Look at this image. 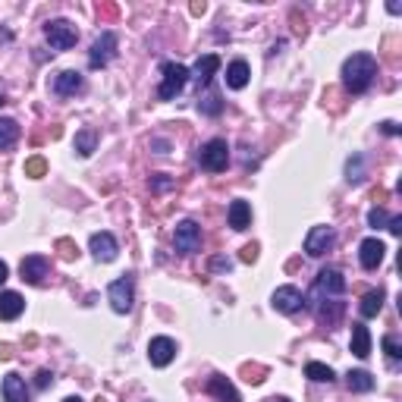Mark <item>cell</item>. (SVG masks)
<instances>
[{"mask_svg": "<svg viewBox=\"0 0 402 402\" xmlns=\"http://www.w3.org/2000/svg\"><path fill=\"white\" fill-rule=\"evenodd\" d=\"M198 167L207 173H220L230 167V145L226 138H211V142L201 145L198 151Z\"/></svg>", "mask_w": 402, "mask_h": 402, "instance_id": "cell-3", "label": "cell"}, {"mask_svg": "<svg viewBox=\"0 0 402 402\" xmlns=\"http://www.w3.org/2000/svg\"><path fill=\"white\" fill-rule=\"evenodd\" d=\"M211 271H233L230 258H211Z\"/></svg>", "mask_w": 402, "mask_h": 402, "instance_id": "cell-34", "label": "cell"}, {"mask_svg": "<svg viewBox=\"0 0 402 402\" xmlns=\"http://www.w3.org/2000/svg\"><path fill=\"white\" fill-rule=\"evenodd\" d=\"M173 358H176V343L170 337H154L148 343V361L154 368H167Z\"/></svg>", "mask_w": 402, "mask_h": 402, "instance_id": "cell-12", "label": "cell"}, {"mask_svg": "<svg viewBox=\"0 0 402 402\" xmlns=\"http://www.w3.org/2000/svg\"><path fill=\"white\" fill-rule=\"evenodd\" d=\"M380 129H384L387 136H399V126H396V123H390V119H387V123H380Z\"/></svg>", "mask_w": 402, "mask_h": 402, "instance_id": "cell-37", "label": "cell"}, {"mask_svg": "<svg viewBox=\"0 0 402 402\" xmlns=\"http://www.w3.org/2000/svg\"><path fill=\"white\" fill-rule=\"evenodd\" d=\"M6 277H10V264H6V261H0V286L6 283Z\"/></svg>", "mask_w": 402, "mask_h": 402, "instance_id": "cell-39", "label": "cell"}, {"mask_svg": "<svg viewBox=\"0 0 402 402\" xmlns=\"http://www.w3.org/2000/svg\"><path fill=\"white\" fill-rule=\"evenodd\" d=\"M25 173H29V176H41V173H44V160L41 157H32L29 164H25Z\"/></svg>", "mask_w": 402, "mask_h": 402, "instance_id": "cell-33", "label": "cell"}, {"mask_svg": "<svg viewBox=\"0 0 402 402\" xmlns=\"http://www.w3.org/2000/svg\"><path fill=\"white\" fill-rule=\"evenodd\" d=\"M89 249L91 254H95L98 261H113L117 258V252H119V245H117V239H113V233H95L91 236V242H89Z\"/></svg>", "mask_w": 402, "mask_h": 402, "instance_id": "cell-15", "label": "cell"}, {"mask_svg": "<svg viewBox=\"0 0 402 402\" xmlns=\"http://www.w3.org/2000/svg\"><path fill=\"white\" fill-rule=\"evenodd\" d=\"M173 245L179 254H195L201 249V226L195 220H179L173 230Z\"/></svg>", "mask_w": 402, "mask_h": 402, "instance_id": "cell-8", "label": "cell"}, {"mask_svg": "<svg viewBox=\"0 0 402 402\" xmlns=\"http://www.w3.org/2000/svg\"><path fill=\"white\" fill-rule=\"evenodd\" d=\"M226 220H230V226L236 233L249 230V226H252V205H249V201H242V198H236L230 205V211H226Z\"/></svg>", "mask_w": 402, "mask_h": 402, "instance_id": "cell-18", "label": "cell"}, {"mask_svg": "<svg viewBox=\"0 0 402 402\" xmlns=\"http://www.w3.org/2000/svg\"><path fill=\"white\" fill-rule=\"evenodd\" d=\"M305 377L314 380V384H333L337 374H333V368L324 365V361H308V365H305Z\"/></svg>", "mask_w": 402, "mask_h": 402, "instance_id": "cell-25", "label": "cell"}, {"mask_svg": "<svg viewBox=\"0 0 402 402\" xmlns=\"http://www.w3.org/2000/svg\"><path fill=\"white\" fill-rule=\"evenodd\" d=\"M117 48H119L117 32H100V35L95 38V44H91L89 66H91V70H100V66H107L113 57H117Z\"/></svg>", "mask_w": 402, "mask_h": 402, "instance_id": "cell-7", "label": "cell"}, {"mask_svg": "<svg viewBox=\"0 0 402 402\" xmlns=\"http://www.w3.org/2000/svg\"><path fill=\"white\" fill-rule=\"evenodd\" d=\"M258 258V249H254V245H245L242 249V261H254Z\"/></svg>", "mask_w": 402, "mask_h": 402, "instance_id": "cell-38", "label": "cell"}, {"mask_svg": "<svg viewBox=\"0 0 402 402\" xmlns=\"http://www.w3.org/2000/svg\"><path fill=\"white\" fill-rule=\"evenodd\" d=\"M22 311H25V299L19 292L13 290L0 292V320H16Z\"/></svg>", "mask_w": 402, "mask_h": 402, "instance_id": "cell-21", "label": "cell"}, {"mask_svg": "<svg viewBox=\"0 0 402 402\" xmlns=\"http://www.w3.org/2000/svg\"><path fill=\"white\" fill-rule=\"evenodd\" d=\"M271 305L280 314H296L305 308V296H302V290H296V286H277L271 296Z\"/></svg>", "mask_w": 402, "mask_h": 402, "instance_id": "cell-9", "label": "cell"}, {"mask_svg": "<svg viewBox=\"0 0 402 402\" xmlns=\"http://www.w3.org/2000/svg\"><path fill=\"white\" fill-rule=\"evenodd\" d=\"M384 299H387V292H384V290H371V292H365V299H361V305H358L361 318H377L380 308H384Z\"/></svg>", "mask_w": 402, "mask_h": 402, "instance_id": "cell-24", "label": "cell"}, {"mask_svg": "<svg viewBox=\"0 0 402 402\" xmlns=\"http://www.w3.org/2000/svg\"><path fill=\"white\" fill-rule=\"evenodd\" d=\"M374 76H377V60H374V53H365V51L352 53L343 63V85L352 95H365V91L371 89Z\"/></svg>", "mask_w": 402, "mask_h": 402, "instance_id": "cell-1", "label": "cell"}, {"mask_svg": "<svg viewBox=\"0 0 402 402\" xmlns=\"http://www.w3.org/2000/svg\"><path fill=\"white\" fill-rule=\"evenodd\" d=\"M189 82V70L183 63H164L160 66V85H157V98L160 100H173Z\"/></svg>", "mask_w": 402, "mask_h": 402, "instance_id": "cell-2", "label": "cell"}, {"mask_svg": "<svg viewBox=\"0 0 402 402\" xmlns=\"http://www.w3.org/2000/svg\"><path fill=\"white\" fill-rule=\"evenodd\" d=\"M249 79H252V70L245 60H233V63L226 66V85H230L233 91H242L245 85H249Z\"/></svg>", "mask_w": 402, "mask_h": 402, "instance_id": "cell-22", "label": "cell"}, {"mask_svg": "<svg viewBox=\"0 0 402 402\" xmlns=\"http://www.w3.org/2000/svg\"><path fill=\"white\" fill-rule=\"evenodd\" d=\"M374 384H377V380H374L368 371H349L346 374V387H349L352 393H371Z\"/></svg>", "mask_w": 402, "mask_h": 402, "instance_id": "cell-28", "label": "cell"}, {"mask_svg": "<svg viewBox=\"0 0 402 402\" xmlns=\"http://www.w3.org/2000/svg\"><path fill=\"white\" fill-rule=\"evenodd\" d=\"M198 110L205 117H220L223 113V100H220L217 91H205V95H198Z\"/></svg>", "mask_w": 402, "mask_h": 402, "instance_id": "cell-29", "label": "cell"}, {"mask_svg": "<svg viewBox=\"0 0 402 402\" xmlns=\"http://www.w3.org/2000/svg\"><path fill=\"white\" fill-rule=\"evenodd\" d=\"M51 271V261L44 258V254H29V258H22V264H19V273H22L25 283L38 286L44 277H48Z\"/></svg>", "mask_w": 402, "mask_h": 402, "instance_id": "cell-11", "label": "cell"}, {"mask_svg": "<svg viewBox=\"0 0 402 402\" xmlns=\"http://www.w3.org/2000/svg\"><path fill=\"white\" fill-rule=\"evenodd\" d=\"M207 393H211L214 399H220V402H242L239 399V390L223 377V374H214V377L207 380Z\"/></svg>", "mask_w": 402, "mask_h": 402, "instance_id": "cell-19", "label": "cell"}, {"mask_svg": "<svg viewBox=\"0 0 402 402\" xmlns=\"http://www.w3.org/2000/svg\"><path fill=\"white\" fill-rule=\"evenodd\" d=\"M217 70H220V57H217V53H205V57L195 60L189 79H195L198 85H211V79H214V72H217Z\"/></svg>", "mask_w": 402, "mask_h": 402, "instance_id": "cell-16", "label": "cell"}, {"mask_svg": "<svg viewBox=\"0 0 402 402\" xmlns=\"http://www.w3.org/2000/svg\"><path fill=\"white\" fill-rule=\"evenodd\" d=\"M361 173H365V157L355 154V157H349V164H346V179L349 183H361Z\"/></svg>", "mask_w": 402, "mask_h": 402, "instance_id": "cell-30", "label": "cell"}, {"mask_svg": "<svg viewBox=\"0 0 402 402\" xmlns=\"http://www.w3.org/2000/svg\"><path fill=\"white\" fill-rule=\"evenodd\" d=\"M390 223V214L384 211V207H371L368 211V226H374V230H380V226Z\"/></svg>", "mask_w": 402, "mask_h": 402, "instance_id": "cell-31", "label": "cell"}, {"mask_svg": "<svg viewBox=\"0 0 402 402\" xmlns=\"http://www.w3.org/2000/svg\"><path fill=\"white\" fill-rule=\"evenodd\" d=\"M53 380V374L51 371H38V380H35V387L38 390H48V384Z\"/></svg>", "mask_w": 402, "mask_h": 402, "instance_id": "cell-35", "label": "cell"}, {"mask_svg": "<svg viewBox=\"0 0 402 402\" xmlns=\"http://www.w3.org/2000/svg\"><path fill=\"white\" fill-rule=\"evenodd\" d=\"M19 142V123L10 117H0V151L13 148Z\"/></svg>", "mask_w": 402, "mask_h": 402, "instance_id": "cell-27", "label": "cell"}, {"mask_svg": "<svg viewBox=\"0 0 402 402\" xmlns=\"http://www.w3.org/2000/svg\"><path fill=\"white\" fill-rule=\"evenodd\" d=\"M271 402H290V399H286V396H277V399H271Z\"/></svg>", "mask_w": 402, "mask_h": 402, "instance_id": "cell-42", "label": "cell"}, {"mask_svg": "<svg viewBox=\"0 0 402 402\" xmlns=\"http://www.w3.org/2000/svg\"><path fill=\"white\" fill-rule=\"evenodd\" d=\"M384 352H387V358H390V361L402 358V346H399V339L393 337V333H387V337H384Z\"/></svg>", "mask_w": 402, "mask_h": 402, "instance_id": "cell-32", "label": "cell"}, {"mask_svg": "<svg viewBox=\"0 0 402 402\" xmlns=\"http://www.w3.org/2000/svg\"><path fill=\"white\" fill-rule=\"evenodd\" d=\"M346 292V277L339 267H324L314 280V299H339Z\"/></svg>", "mask_w": 402, "mask_h": 402, "instance_id": "cell-6", "label": "cell"}, {"mask_svg": "<svg viewBox=\"0 0 402 402\" xmlns=\"http://www.w3.org/2000/svg\"><path fill=\"white\" fill-rule=\"evenodd\" d=\"M349 349L355 358H368L371 355V330H368L365 324H352V343Z\"/></svg>", "mask_w": 402, "mask_h": 402, "instance_id": "cell-23", "label": "cell"}, {"mask_svg": "<svg viewBox=\"0 0 402 402\" xmlns=\"http://www.w3.org/2000/svg\"><path fill=\"white\" fill-rule=\"evenodd\" d=\"M0 390H4V402H32L29 387H25V380L19 377V374H6Z\"/></svg>", "mask_w": 402, "mask_h": 402, "instance_id": "cell-20", "label": "cell"}, {"mask_svg": "<svg viewBox=\"0 0 402 402\" xmlns=\"http://www.w3.org/2000/svg\"><path fill=\"white\" fill-rule=\"evenodd\" d=\"M311 308H314V314H318V320L320 324H327V327H333L339 318H343V311H346V305L339 299H324V302H311Z\"/></svg>", "mask_w": 402, "mask_h": 402, "instance_id": "cell-17", "label": "cell"}, {"mask_svg": "<svg viewBox=\"0 0 402 402\" xmlns=\"http://www.w3.org/2000/svg\"><path fill=\"white\" fill-rule=\"evenodd\" d=\"M384 254H387V245L380 242V239H365V242L358 245V261L365 271H377Z\"/></svg>", "mask_w": 402, "mask_h": 402, "instance_id": "cell-14", "label": "cell"}, {"mask_svg": "<svg viewBox=\"0 0 402 402\" xmlns=\"http://www.w3.org/2000/svg\"><path fill=\"white\" fill-rule=\"evenodd\" d=\"M154 189H157V192L170 189V179H154Z\"/></svg>", "mask_w": 402, "mask_h": 402, "instance_id": "cell-40", "label": "cell"}, {"mask_svg": "<svg viewBox=\"0 0 402 402\" xmlns=\"http://www.w3.org/2000/svg\"><path fill=\"white\" fill-rule=\"evenodd\" d=\"M44 38H48V44L53 51H70V48H76L79 32L70 19H51V22L44 25Z\"/></svg>", "mask_w": 402, "mask_h": 402, "instance_id": "cell-5", "label": "cell"}, {"mask_svg": "<svg viewBox=\"0 0 402 402\" xmlns=\"http://www.w3.org/2000/svg\"><path fill=\"white\" fill-rule=\"evenodd\" d=\"M387 230H390L393 236H399V233H402V217H399V214H393V217H390V223H387Z\"/></svg>", "mask_w": 402, "mask_h": 402, "instance_id": "cell-36", "label": "cell"}, {"mask_svg": "<svg viewBox=\"0 0 402 402\" xmlns=\"http://www.w3.org/2000/svg\"><path fill=\"white\" fill-rule=\"evenodd\" d=\"M107 302H110V308L117 314L132 311V302H136V280H132V273H123V277H117L107 286Z\"/></svg>", "mask_w": 402, "mask_h": 402, "instance_id": "cell-4", "label": "cell"}, {"mask_svg": "<svg viewBox=\"0 0 402 402\" xmlns=\"http://www.w3.org/2000/svg\"><path fill=\"white\" fill-rule=\"evenodd\" d=\"M72 148L79 151V157H91L98 148V132L95 129H79L76 132V142H72Z\"/></svg>", "mask_w": 402, "mask_h": 402, "instance_id": "cell-26", "label": "cell"}, {"mask_svg": "<svg viewBox=\"0 0 402 402\" xmlns=\"http://www.w3.org/2000/svg\"><path fill=\"white\" fill-rule=\"evenodd\" d=\"M333 245H337V233H333V226H311V233L305 236V252L311 254V258L327 254Z\"/></svg>", "mask_w": 402, "mask_h": 402, "instance_id": "cell-10", "label": "cell"}, {"mask_svg": "<svg viewBox=\"0 0 402 402\" xmlns=\"http://www.w3.org/2000/svg\"><path fill=\"white\" fill-rule=\"evenodd\" d=\"M82 89H85V79H82V72H76V70H63L53 79V95L57 98H72Z\"/></svg>", "mask_w": 402, "mask_h": 402, "instance_id": "cell-13", "label": "cell"}, {"mask_svg": "<svg viewBox=\"0 0 402 402\" xmlns=\"http://www.w3.org/2000/svg\"><path fill=\"white\" fill-rule=\"evenodd\" d=\"M63 402H85V399H79V396H66Z\"/></svg>", "mask_w": 402, "mask_h": 402, "instance_id": "cell-41", "label": "cell"}]
</instances>
